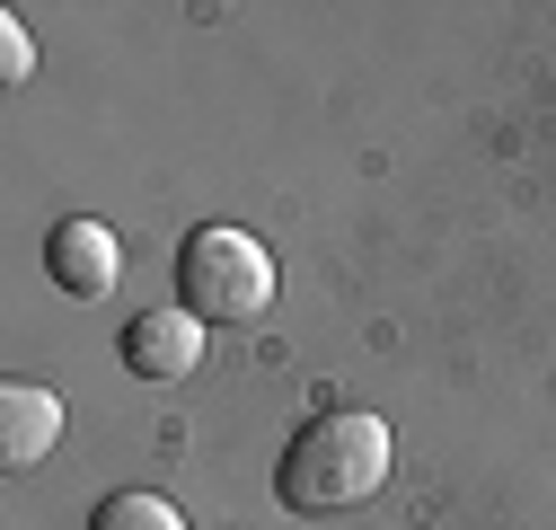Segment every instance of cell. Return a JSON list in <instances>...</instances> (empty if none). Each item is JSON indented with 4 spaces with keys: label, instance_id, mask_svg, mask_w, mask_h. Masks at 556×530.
Here are the masks:
<instances>
[{
    "label": "cell",
    "instance_id": "cell-1",
    "mask_svg": "<svg viewBox=\"0 0 556 530\" xmlns=\"http://www.w3.org/2000/svg\"><path fill=\"white\" fill-rule=\"evenodd\" d=\"M380 478H389V425L371 407H336L283 451L274 487H283V513H344V504L380 495Z\"/></svg>",
    "mask_w": 556,
    "mask_h": 530
},
{
    "label": "cell",
    "instance_id": "cell-2",
    "mask_svg": "<svg viewBox=\"0 0 556 530\" xmlns=\"http://www.w3.org/2000/svg\"><path fill=\"white\" fill-rule=\"evenodd\" d=\"M177 301H186L203 327H248V318H265V301H274V256H265V239H248V230H230V222L194 230V239L177 248Z\"/></svg>",
    "mask_w": 556,
    "mask_h": 530
},
{
    "label": "cell",
    "instance_id": "cell-3",
    "mask_svg": "<svg viewBox=\"0 0 556 530\" xmlns=\"http://www.w3.org/2000/svg\"><path fill=\"white\" fill-rule=\"evenodd\" d=\"M45 265H53V292H72V301H106L124 283V239L106 222H62L45 239Z\"/></svg>",
    "mask_w": 556,
    "mask_h": 530
},
{
    "label": "cell",
    "instance_id": "cell-4",
    "mask_svg": "<svg viewBox=\"0 0 556 530\" xmlns=\"http://www.w3.org/2000/svg\"><path fill=\"white\" fill-rule=\"evenodd\" d=\"M203 363V318L186 310V301H168V310H142L124 327V371L132 380H186Z\"/></svg>",
    "mask_w": 556,
    "mask_h": 530
},
{
    "label": "cell",
    "instance_id": "cell-5",
    "mask_svg": "<svg viewBox=\"0 0 556 530\" xmlns=\"http://www.w3.org/2000/svg\"><path fill=\"white\" fill-rule=\"evenodd\" d=\"M53 442H62V398L36 389V380H10L0 389V459H10V469H36Z\"/></svg>",
    "mask_w": 556,
    "mask_h": 530
},
{
    "label": "cell",
    "instance_id": "cell-6",
    "mask_svg": "<svg viewBox=\"0 0 556 530\" xmlns=\"http://www.w3.org/2000/svg\"><path fill=\"white\" fill-rule=\"evenodd\" d=\"M89 530H186V513L168 495H106L89 513Z\"/></svg>",
    "mask_w": 556,
    "mask_h": 530
},
{
    "label": "cell",
    "instance_id": "cell-7",
    "mask_svg": "<svg viewBox=\"0 0 556 530\" xmlns=\"http://www.w3.org/2000/svg\"><path fill=\"white\" fill-rule=\"evenodd\" d=\"M27 72H36V45H27V27H18V18H0V80L18 89Z\"/></svg>",
    "mask_w": 556,
    "mask_h": 530
}]
</instances>
